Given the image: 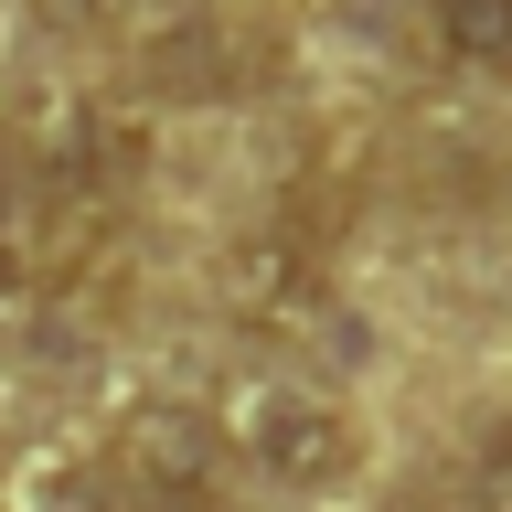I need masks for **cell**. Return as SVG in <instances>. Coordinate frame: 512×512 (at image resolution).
<instances>
[{
    "mask_svg": "<svg viewBox=\"0 0 512 512\" xmlns=\"http://www.w3.org/2000/svg\"><path fill=\"white\" fill-rule=\"evenodd\" d=\"M416 512H427V502H416Z\"/></svg>",
    "mask_w": 512,
    "mask_h": 512,
    "instance_id": "obj_8",
    "label": "cell"
},
{
    "mask_svg": "<svg viewBox=\"0 0 512 512\" xmlns=\"http://www.w3.org/2000/svg\"><path fill=\"white\" fill-rule=\"evenodd\" d=\"M32 256H43V235H32V182L0 160V288H22Z\"/></svg>",
    "mask_w": 512,
    "mask_h": 512,
    "instance_id": "obj_6",
    "label": "cell"
},
{
    "mask_svg": "<svg viewBox=\"0 0 512 512\" xmlns=\"http://www.w3.org/2000/svg\"><path fill=\"white\" fill-rule=\"evenodd\" d=\"M0 512H107V470H96L86 448L43 438V448H22L0 470Z\"/></svg>",
    "mask_w": 512,
    "mask_h": 512,
    "instance_id": "obj_3",
    "label": "cell"
},
{
    "mask_svg": "<svg viewBox=\"0 0 512 512\" xmlns=\"http://www.w3.org/2000/svg\"><path fill=\"white\" fill-rule=\"evenodd\" d=\"M32 11H43V22H64V32H86V22H107L118 0H32Z\"/></svg>",
    "mask_w": 512,
    "mask_h": 512,
    "instance_id": "obj_7",
    "label": "cell"
},
{
    "mask_svg": "<svg viewBox=\"0 0 512 512\" xmlns=\"http://www.w3.org/2000/svg\"><path fill=\"white\" fill-rule=\"evenodd\" d=\"M96 470H107V512H235V448L192 406L118 416V438L96 448Z\"/></svg>",
    "mask_w": 512,
    "mask_h": 512,
    "instance_id": "obj_2",
    "label": "cell"
},
{
    "mask_svg": "<svg viewBox=\"0 0 512 512\" xmlns=\"http://www.w3.org/2000/svg\"><path fill=\"white\" fill-rule=\"evenodd\" d=\"M438 54L459 75H512V0H438Z\"/></svg>",
    "mask_w": 512,
    "mask_h": 512,
    "instance_id": "obj_5",
    "label": "cell"
},
{
    "mask_svg": "<svg viewBox=\"0 0 512 512\" xmlns=\"http://www.w3.org/2000/svg\"><path fill=\"white\" fill-rule=\"evenodd\" d=\"M139 75H160L150 96H235V75H246V64L224 54L214 22H182V32H160V43H150V64H139Z\"/></svg>",
    "mask_w": 512,
    "mask_h": 512,
    "instance_id": "obj_4",
    "label": "cell"
},
{
    "mask_svg": "<svg viewBox=\"0 0 512 512\" xmlns=\"http://www.w3.org/2000/svg\"><path fill=\"white\" fill-rule=\"evenodd\" d=\"M214 438L235 448V470L278 480V491H342V480L363 470V427H352V406L320 395V384H299V374H267V363H246V374L224 384Z\"/></svg>",
    "mask_w": 512,
    "mask_h": 512,
    "instance_id": "obj_1",
    "label": "cell"
}]
</instances>
